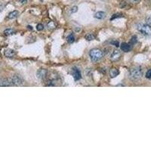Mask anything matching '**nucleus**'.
I'll use <instances>...</instances> for the list:
<instances>
[{
    "mask_svg": "<svg viewBox=\"0 0 151 151\" xmlns=\"http://www.w3.org/2000/svg\"><path fill=\"white\" fill-rule=\"evenodd\" d=\"M4 55H5L6 58H14L16 55V52H14V50L12 49H6L4 51Z\"/></svg>",
    "mask_w": 151,
    "mask_h": 151,
    "instance_id": "nucleus-9",
    "label": "nucleus"
},
{
    "mask_svg": "<svg viewBox=\"0 0 151 151\" xmlns=\"http://www.w3.org/2000/svg\"><path fill=\"white\" fill-rule=\"evenodd\" d=\"M143 76V70L140 66L134 67L130 70L129 76L132 80H138Z\"/></svg>",
    "mask_w": 151,
    "mask_h": 151,
    "instance_id": "nucleus-2",
    "label": "nucleus"
},
{
    "mask_svg": "<svg viewBox=\"0 0 151 151\" xmlns=\"http://www.w3.org/2000/svg\"><path fill=\"white\" fill-rule=\"evenodd\" d=\"M131 1L133 2H140L141 0H131Z\"/></svg>",
    "mask_w": 151,
    "mask_h": 151,
    "instance_id": "nucleus-26",
    "label": "nucleus"
},
{
    "mask_svg": "<svg viewBox=\"0 0 151 151\" xmlns=\"http://www.w3.org/2000/svg\"><path fill=\"white\" fill-rule=\"evenodd\" d=\"M120 48H121V50L125 52H129L132 49V45H131V44H129V43H125V42H123L121 44Z\"/></svg>",
    "mask_w": 151,
    "mask_h": 151,
    "instance_id": "nucleus-8",
    "label": "nucleus"
},
{
    "mask_svg": "<svg viewBox=\"0 0 151 151\" xmlns=\"http://www.w3.org/2000/svg\"><path fill=\"white\" fill-rule=\"evenodd\" d=\"M13 86H22L24 84V79L18 75H14L11 78Z\"/></svg>",
    "mask_w": 151,
    "mask_h": 151,
    "instance_id": "nucleus-4",
    "label": "nucleus"
},
{
    "mask_svg": "<svg viewBox=\"0 0 151 151\" xmlns=\"http://www.w3.org/2000/svg\"><path fill=\"white\" fill-rule=\"evenodd\" d=\"M117 86H124L123 85H121V84H119V85H117Z\"/></svg>",
    "mask_w": 151,
    "mask_h": 151,
    "instance_id": "nucleus-27",
    "label": "nucleus"
},
{
    "mask_svg": "<svg viewBox=\"0 0 151 151\" xmlns=\"http://www.w3.org/2000/svg\"><path fill=\"white\" fill-rule=\"evenodd\" d=\"M106 16V14H105L104 12H98L94 14V17L97 19H99V20H101V19H104Z\"/></svg>",
    "mask_w": 151,
    "mask_h": 151,
    "instance_id": "nucleus-12",
    "label": "nucleus"
},
{
    "mask_svg": "<svg viewBox=\"0 0 151 151\" xmlns=\"http://www.w3.org/2000/svg\"><path fill=\"white\" fill-rule=\"evenodd\" d=\"M146 78H147V79H151V69H149L147 71L146 73Z\"/></svg>",
    "mask_w": 151,
    "mask_h": 151,
    "instance_id": "nucleus-20",
    "label": "nucleus"
},
{
    "mask_svg": "<svg viewBox=\"0 0 151 151\" xmlns=\"http://www.w3.org/2000/svg\"><path fill=\"white\" fill-rule=\"evenodd\" d=\"M19 1L21 4H26L27 2V0H19Z\"/></svg>",
    "mask_w": 151,
    "mask_h": 151,
    "instance_id": "nucleus-25",
    "label": "nucleus"
},
{
    "mask_svg": "<svg viewBox=\"0 0 151 151\" xmlns=\"http://www.w3.org/2000/svg\"><path fill=\"white\" fill-rule=\"evenodd\" d=\"M72 73L76 81L79 80V79L82 78V74H81V72L79 71V69L76 68V67H73V68Z\"/></svg>",
    "mask_w": 151,
    "mask_h": 151,
    "instance_id": "nucleus-7",
    "label": "nucleus"
},
{
    "mask_svg": "<svg viewBox=\"0 0 151 151\" xmlns=\"http://www.w3.org/2000/svg\"><path fill=\"white\" fill-rule=\"evenodd\" d=\"M137 30L146 36H151V26L147 24H139L137 25Z\"/></svg>",
    "mask_w": 151,
    "mask_h": 151,
    "instance_id": "nucleus-3",
    "label": "nucleus"
},
{
    "mask_svg": "<svg viewBox=\"0 0 151 151\" xmlns=\"http://www.w3.org/2000/svg\"><path fill=\"white\" fill-rule=\"evenodd\" d=\"M48 27L51 29H55V28L56 27V25H55V22H54V21H50L48 24Z\"/></svg>",
    "mask_w": 151,
    "mask_h": 151,
    "instance_id": "nucleus-17",
    "label": "nucleus"
},
{
    "mask_svg": "<svg viewBox=\"0 0 151 151\" xmlns=\"http://www.w3.org/2000/svg\"><path fill=\"white\" fill-rule=\"evenodd\" d=\"M78 11V7H76V6H74V7L72 8V9H71V12L72 13H75V12H76Z\"/></svg>",
    "mask_w": 151,
    "mask_h": 151,
    "instance_id": "nucleus-23",
    "label": "nucleus"
},
{
    "mask_svg": "<svg viewBox=\"0 0 151 151\" xmlns=\"http://www.w3.org/2000/svg\"><path fill=\"white\" fill-rule=\"evenodd\" d=\"M18 15H19L18 11H13V12H12L9 13L8 17H9V19L12 20V19H15L16 17H18Z\"/></svg>",
    "mask_w": 151,
    "mask_h": 151,
    "instance_id": "nucleus-13",
    "label": "nucleus"
},
{
    "mask_svg": "<svg viewBox=\"0 0 151 151\" xmlns=\"http://www.w3.org/2000/svg\"><path fill=\"white\" fill-rule=\"evenodd\" d=\"M109 73H110V77L115 78L119 74V71L118 69L116 68V67H112L110 70V71H109Z\"/></svg>",
    "mask_w": 151,
    "mask_h": 151,
    "instance_id": "nucleus-11",
    "label": "nucleus"
},
{
    "mask_svg": "<svg viewBox=\"0 0 151 151\" xmlns=\"http://www.w3.org/2000/svg\"><path fill=\"white\" fill-rule=\"evenodd\" d=\"M67 42H68L69 43H73L74 41H75V36H73V34L69 35V36H67Z\"/></svg>",
    "mask_w": 151,
    "mask_h": 151,
    "instance_id": "nucleus-15",
    "label": "nucleus"
},
{
    "mask_svg": "<svg viewBox=\"0 0 151 151\" xmlns=\"http://www.w3.org/2000/svg\"><path fill=\"white\" fill-rule=\"evenodd\" d=\"M122 17V14H114V15L112 16V17L110 18V20L112 21V20H113V19L116 18V17Z\"/></svg>",
    "mask_w": 151,
    "mask_h": 151,
    "instance_id": "nucleus-21",
    "label": "nucleus"
},
{
    "mask_svg": "<svg viewBox=\"0 0 151 151\" xmlns=\"http://www.w3.org/2000/svg\"><path fill=\"white\" fill-rule=\"evenodd\" d=\"M104 56V53L100 48H93L89 52V57L91 61L97 62L101 60Z\"/></svg>",
    "mask_w": 151,
    "mask_h": 151,
    "instance_id": "nucleus-1",
    "label": "nucleus"
},
{
    "mask_svg": "<svg viewBox=\"0 0 151 151\" xmlns=\"http://www.w3.org/2000/svg\"><path fill=\"white\" fill-rule=\"evenodd\" d=\"M4 7H5V6H4V4L2 3V2H0V12H2V11L3 10Z\"/></svg>",
    "mask_w": 151,
    "mask_h": 151,
    "instance_id": "nucleus-24",
    "label": "nucleus"
},
{
    "mask_svg": "<svg viewBox=\"0 0 151 151\" xmlns=\"http://www.w3.org/2000/svg\"><path fill=\"white\" fill-rule=\"evenodd\" d=\"M110 43H111L112 45H115L116 47H119V43L118 41H112Z\"/></svg>",
    "mask_w": 151,
    "mask_h": 151,
    "instance_id": "nucleus-22",
    "label": "nucleus"
},
{
    "mask_svg": "<svg viewBox=\"0 0 151 151\" xmlns=\"http://www.w3.org/2000/svg\"><path fill=\"white\" fill-rule=\"evenodd\" d=\"M47 73H48V71L45 69H39L36 72V76H37V77L39 78L40 79H44L46 78L47 76Z\"/></svg>",
    "mask_w": 151,
    "mask_h": 151,
    "instance_id": "nucleus-5",
    "label": "nucleus"
},
{
    "mask_svg": "<svg viewBox=\"0 0 151 151\" xmlns=\"http://www.w3.org/2000/svg\"><path fill=\"white\" fill-rule=\"evenodd\" d=\"M121 57V52L119 50H114L113 52V53L110 55V60L112 61H117V60H119Z\"/></svg>",
    "mask_w": 151,
    "mask_h": 151,
    "instance_id": "nucleus-6",
    "label": "nucleus"
},
{
    "mask_svg": "<svg viewBox=\"0 0 151 151\" xmlns=\"http://www.w3.org/2000/svg\"><path fill=\"white\" fill-rule=\"evenodd\" d=\"M13 84H12V81H11V79H0V86H12Z\"/></svg>",
    "mask_w": 151,
    "mask_h": 151,
    "instance_id": "nucleus-10",
    "label": "nucleus"
},
{
    "mask_svg": "<svg viewBox=\"0 0 151 151\" xmlns=\"http://www.w3.org/2000/svg\"><path fill=\"white\" fill-rule=\"evenodd\" d=\"M14 33V31L12 29V28H9V29H6L4 31V34L6 35V36H10L12 35Z\"/></svg>",
    "mask_w": 151,
    "mask_h": 151,
    "instance_id": "nucleus-14",
    "label": "nucleus"
},
{
    "mask_svg": "<svg viewBox=\"0 0 151 151\" xmlns=\"http://www.w3.org/2000/svg\"><path fill=\"white\" fill-rule=\"evenodd\" d=\"M36 29H37L38 31H42L44 29V26H43L42 24H39L37 26H36Z\"/></svg>",
    "mask_w": 151,
    "mask_h": 151,
    "instance_id": "nucleus-19",
    "label": "nucleus"
},
{
    "mask_svg": "<svg viewBox=\"0 0 151 151\" xmlns=\"http://www.w3.org/2000/svg\"><path fill=\"white\" fill-rule=\"evenodd\" d=\"M85 38H86V40H88V41H91V40H93L94 39V36L92 33H88V34L86 35Z\"/></svg>",
    "mask_w": 151,
    "mask_h": 151,
    "instance_id": "nucleus-16",
    "label": "nucleus"
},
{
    "mask_svg": "<svg viewBox=\"0 0 151 151\" xmlns=\"http://www.w3.org/2000/svg\"><path fill=\"white\" fill-rule=\"evenodd\" d=\"M137 42V36H132V39H131V44H132V45H134V44H135Z\"/></svg>",
    "mask_w": 151,
    "mask_h": 151,
    "instance_id": "nucleus-18",
    "label": "nucleus"
}]
</instances>
